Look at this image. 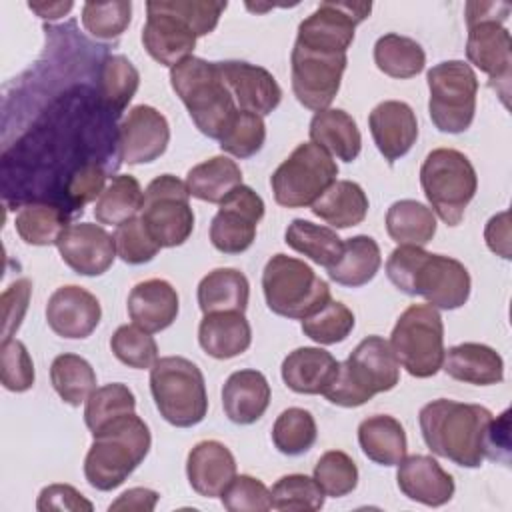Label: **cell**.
Wrapping results in <instances>:
<instances>
[{
  "label": "cell",
  "mask_w": 512,
  "mask_h": 512,
  "mask_svg": "<svg viewBox=\"0 0 512 512\" xmlns=\"http://www.w3.org/2000/svg\"><path fill=\"white\" fill-rule=\"evenodd\" d=\"M312 478L326 496L342 498L358 486V468L346 452L328 450L318 458Z\"/></svg>",
  "instance_id": "obj_49"
},
{
  "label": "cell",
  "mask_w": 512,
  "mask_h": 512,
  "mask_svg": "<svg viewBox=\"0 0 512 512\" xmlns=\"http://www.w3.org/2000/svg\"><path fill=\"white\" fill-rule=\"evenodd\" d=\"M428 114L440 132H466L474 120L478 78L464 60H444L426 72Z\"/></svg>",
  "instance_id": "obj_10"
},
{
  "label": "cell",
  "mask_w": 512,
  "mask_h": 512,
  "mask_svg": "<svg viewBox=\"0 0 512 512\" xmlns=\"http://www.w3.org/2000/svg\"><path fill=\"white\" fill-rule=\"evenodd\" d=\"M32 294V282L28 278H18L2 292V342L12 340L20 328L28 302Z\"/></svg>",
  "instance_id": "obj_55"
},
{
  "label": "cell",
  "mask_w": 512,
  "mask_h": 512,
  "mask_svg": "<svg viewBox=\"0 0 512 512\" xmlns=\"http://www.w3.org/2000/svg\"><path fill=\"white\" fill-rule=\"evenodd\" d=\"M220 498L230 512H266L272 508V492L268 486L248 474L234 476Z\"/></svg>",
  "instance_id": "obj_52"
},
{
  "label": "cell",
  "mask_w": 512,
  "mask_h": 512,
  "mask_svg": "<svg viewBox=\"0 0 512 512\" xmlns=\"http://www.w3.org/2000/svg\"><path fill=\"white\" fill-rule=\"evenodd\" d=\"M170 142V126L162 112L138 104L128 110L118 126V158L126 164L158 160Z\"/></svg>",
  "instance_id": "obj_18"
},
{
  "label": "cell",
  "mask_w": 512,
  "mask_h": 512,
  "mask_svg": "<svg viewBox=\"0 0 512 512\" xmlns=\"http://www.w3.org/2000/svg\"><path fill=\"white\" fill-rule=\"evenodd\" d=\"M114 244H116V254L126 264H132V266L150 262L160 250V244L152 238V234L148 232L140 216L130 218L120 226H116Z\"/></svg>",
  "instance_id": "obj_51"
},
{
  "label": "cell",
  "mask_w": 512,
  "mask_h": 512,
  "mask_svg": "<svg viewBox=\"0 0 512 512\" xmlns=\"http://www.w3.org/2000/svg\"><path fill=\"white\" fill-rule=\"evenodd\" d=\"M140 86V74L136 66L122 54L106 56L98 72V96L102 108L118 118Z\"/></svg>",
  "instance_id": "obj_38"
},
{
  "label": "cell",
  "mask_w": 512,
  "mask_h": 512,
  "mask_svg": "<svg viewBox=\"0 0 512 512\" xmlns=\"http://www.w3.org/2000/svg\"><path fill=\"white\" fill-rule=\"evenodd\" d=\"M400 382V364L382 336H366L350 356L338 364V372L322 392L332 404L356 408Z\"/></svg>",
  "instance_id": "obj_5"
},
{
  "label": "cell",
  "mask_w": 512,
  "mask_h": 512,
  "mask_svg": "<svg viewBox=\"0 0 512 512\" xmlns=\"http://www.w3.org/2000/svg\"><path fill=\"white\" fill-rule=\"evenodd\" d=\"M170 86L186 106L194 126L204 136L220 140L238 106L218 62L188 56L170 68Z\"/></svg>",
  "instance_id": "obj_4"
},
{
  "label": "cell",
  "mask_w": 512,
  "mask_h": 512,
  "mask_svg": "<svg viewBox=\"0 0 512 512\" xmlns=\"http://www.w3.org/2000/svg\"><path fill=\"white\" fill-rule=\"evenodd\" d=\"M420 184L432 212L448 226H458L476 194L478 176L466 154L436 148L420 166Z\"/></svg>",
  "instance_id": "obj_8"
},
{
  "label": "cell",
  "mask_w": 512,
  "mask_h": 512,
  "mask_svg": "<svg viewBox=\"0 0 512 512\" xmlns=\"http://www.w3.org/2000/svg\"><path fill=\"white\" fill-rule=\"evenodd\" d=\"M338 360L318 346L292 350L280 368L284 384L296 394H322L338 372Z\"/></svg>",
  "instance_id": "obj_28"
},
{
  "label": "cell",
  "mask_w": 512,
  "mask_h": 512,
  "mask_svg": "<svg viewBox=\"0 0 512 512\" xmlns=\"http://www.w3.org/2000/svg\"><path fill=\"white\" fill-rule=\"evenodd\" d=\"M36 508L40 512L48 510H70V512H92L94 504L86 500L74 486L70 484H50L42 488Z\"/></svg>",
  "instance_id": "obj_56"
},
{
  "label": "cell",
  "mask_w": 512,
  "mask_h": 512,
  "mask_svg": "<svg viewBox=\"0 0 512 512\" xmlns=\"http://www.w3.org/2000/svg\"><path fill=\"white\" fill-rule=\"evenodd\" d=\"M92 446L84 460L88 484L100 492H110L148 456L152 436L148 424L134 412L124 414L92 434Z\"/></svg>",
  "instance_id": "obj_3"
},
{
  "label": "cell",
  "mask_w": 512,
  "mask_h": 512,
  "mask_svg": "<svg viewBox=\"0 0 512 512\" xmlns=\"http://www.w3.org/2000/svg\"><path fill=\"white\" fill-rule=\"evenodd\" d=\"M284 242L326 270L338 262L344 250V240L336 234L334 228L320 226L304 218H294L288 224Z\"/></svg>",
  "instance_id": "obj_36"
},
{
  "label": "cell",
  "mask_w": 512,
  "mask_h": 512,
  "mask_svg": "<svg viewBox=\"0 0 512 512\" xmlns=\"http://www.w3.org/2000/svg\"><path fill=\"white\" fill-rule=\"evenodd\" d=\"M198 342L208 356L228 360L250 348L252 328L244 312L204 314L198 326Z\"/></svg>",
  "instance_id": "obj_29"
},
{
  "label": "cell",
  "mask_w": 512,
  "mask_h": 512,
  "mask_svg": "<svg viewBox=\"0 0 512 512\" xmlns=\"http://www.w3.org/2000/svg\"><path fill=\"white\" fill-rule=\"evenodd\" d=\"M270 384L258 370H236L222 388V408L230 422L248 426L264 416L270 404Z\"/></svg>",
  "instance_id": "obj_26"
},
{
  "label": "cell",
  "mask_w": 512,
  "mask_h": 512,
  "mask_svg": "<svg viewBox=\"0 0 512 512\" xmlns=\"http://www.w3.org/2000/svg\"><path fill=\"white\" fill-rule=\"evenodd\" d=\"M310 142L324 148L332 158L352 162L362 150V136L356 120L340 108H326L310 120Z\"/></svg>",
  "instance_id": "obj_30"
},
{
  "label": "cell",
  "mask_w": 512,
  "mask_h": 512,
  "mask_svg": "<svg viewBox=\"0 0 512 512\" xmlns=\"http://www.w3.org/2000/svg\"><path fill=\"white\" fill-rule=\"evenodd\" d=\"M186 476L196 494L218 498L236 476L234 454L218 440H202L188 452Z\"/></svg>",
  "instance_id": "obj_24"
},
{
  "label": "cell",
  "mask_w": 512,
  "mask_h": 512,
  "mask_svg": "<svg viewBox=\"0 0 512 512\" xmlns=\"http://www.w3.org/2000/svg\"><path fill=\"white\" fill-rule=\"evenodd\" d=\"M112 354L126 366L136 370L152 368L158 360V344L150 332L138 328L136 324L118 326L110 338Z\"/></svg>",
  "instance_id": "obj_50"
},
{
  "label": "cell",
  "mask_w": 512,
  "mask_h": 512,
  "mask_svg": "<svg viewBox=\"0 0 512 512\" xmlns=\"http://www.w3.org/2000/svg\"><path fill=\"white\" fill-rule=\"evenodd\" d=\"M140 218L160 248L184 244L194 230V212L186 182L172 174L156 176L144 190Z\"/></svg>",
  "instance_id": "obj_12"
},
{
  "label": "cell",
  "mask_w": 512,
  "mask_h": 512,
  "mask_svg": "<svg viewBox=\"0 0 512 512\" xmlns=\"http://www.w3.org/2000/svg\"><path fill=\"white\" fill-rule=\"evenodd\" d=\"M106 170L102 164H98L96 160L82 164L80 168L74 170V174L68 178L66 182V202L82 212V206L92 202L94 198L98 200V196L104 192V184H106Z\"/></svg>",
  "instance_id": "obj_54"
},
{
  "label": "cell",
  "mask_w": 512,
  "mask_h": 512,
  "mask_svg": "<svg viewBox=\"0 0 512 512\" xmlns=\"http://www.w3.org/2000/svg\"><path fill=\"white\" fill-rule=\"evenodd\" d=\"M266 306L284 318L304 320L330 300V286L304 260L274 254L262 272Z\"/></svg>",
  "instance_id": "obj_7"
},
{
  "label": "cell",
  "mask_w": 512,
  "mask_h": 512,
  "mask_svg": "<svg viewBox=\"0 0 512 512\" xmlns=\"http://www.w3.org/2000/svg\"><path fill=\"white\" fill-rule=\"evenodd\" d=\"M388 280L410 296H422L436 310H456L468 302L470 274L450 256L420 246H398L386 260Z\"/></svg>",
  "instance_id": "obj_1"
},
{
  "label": "cell",
  "mask_w": 512,
  "mask_h": 512,
  "mask_svg": "<svg viewBox=\"0 0 512 512\" xmlns=\"http://www.w3.org/2000/svg\"><path fill=\"white\" fill-rule=\"evenodd\" d=\"M158 492L150 488H130L124 494H120L108 510H138V512H150L154 510L158 502Z\"/></svg>",
  "instance_id": "obj_59"
},
{
  "label": "cell",
  "mask_w": 512,
  "mask_h": 512,
  "mask_svg": "<svg viewBox=\"0 0 512 512\" xmlns=\"http://www.w3.org/2000/svg\"><path fill=\"white\" fill-rule=\"evenodd\" d=\"M218 66L240 110L266 116L278 108L282 88L272 72L244 60H224Z\"/></svg>",
  "instance_id": "obj_21"
},
{
  "label": "cell",
  "mask_w": 512,
  "mask_h": 512,
  "mask_svg": "<svg viewBox=\"0 0 512 512\" xmlns=\"http://www.w3.org/2000/svg\"><path fill=\"white\" fill-rule=\"evenodd\" d=\"M370 134L378 152L390 164L410 152L418 138V120L414 110L400 100H384L368 116Z\"/></svg>",
  "instance_id": "obj_23"
},
{
  "label": "cell",
  "mask_w": 512,
  "mask_h": 512,
  "mask_svg": "<svg viewBox=\"0 0 512 512\" xmlns=\"http://www.w3.org/2000/svg\"><path fill=\"white\" fill-rule=\"evenodd\" d=\"M354 324L356 320L352 310L346 304L330 298L320 310L302 320V332L316 344L330 346L346 340L354 330Z\"/></svg>",
  "instance_id": "obj_45"
},
{
  "label": "cell",
  "mask_w": 512,
  "mask_h": 512,
  "mask_svg": "<svg viewBox=\"0 0 512 512\" xmlns=\"http://www.w3.org/2000/svg\"><path fill=\"white\" fill-rule=\"evenodd\" d=\"M386 232L398 246L424 248L436 234V214L418 200H398L386 212Z\"/></svg>",
  "instance_id": "obj_37"
},
{
  "label": "cell",
  "mask_w": 512,
  "mask_h": 512,
  "mask_svg": "<svg viewBox=\"0 0 512 512\" xmlns=\"http://www.w3.org/2000/svg\"><path fill=\"white\" fill-rule=\"evenodd\" d=\"M510 14L508 2H468L466 4V24L472 26L476 22H504Z\"/></svg>",
  "instance_id": "obj_60"
},
{
  "label": "cell",
  "mask_w": 512,
  "mask_h": 512,
  "mask_svg": "<svg viewBox=\"0 0 512 512\" xmlns=\"http://www.w3.org/2000/svg\"><path fill=\"white\" fill-rule=\"evenodd\" d=\"M68 222L70 214L62 206L48 202L24 204L14 218L18 236L32 246L56 244L62 232L70 226Z\"/></svg>",
  "instance_id": "obj_39"
},
{
  "label": "cell",
  "mask_w": 512,
  "mask_h": 512,
  "mask_svg": "<svg viewBox=\"0 0 512 512\" xmlns=\"http://www.w3.org/2000/svg\"><path fill=\"white\" fill-rule=\"evenodd\" d=\"M508 410H504L496 420L492 418L486 434V458L508 462L510 440H508Z\"/></svg>",
  "instance_id": "obj_58"
},
{
  "label": "cell",
  "mask_w": 512,
  "mask_h": 512,
  "mask_svg": "<svg viewBox=\"0 0 512 512\" xmlns=\"http://www.w3.org/2000/svg\"><path fill=\"white\" fill-rule=\"evenodd\" d=\"M132 18V4L126 0L116 2H84L82 26L98 40H114L124 34Z\"/></svg>",
  "instance_id": "obj_48"
},
{
  "label": "cell",
  "mask_w": 512,
  "mask_h": 512,
  "mask_svg": "<svg viewBox=\"0 0 512 512\" xmlns=\"http://www.w3.org/2000/svg\"><path fill=\"white\" fill-rule=\"evenodd\" d=\"M442 370L460 382L492 386L504 380L502 356L480 342H462L444 352Z\"/></svg>",
  "instance_id": "obj_27"
},
{
  "label": "cell",
  "mask_w": 512,
  "mask_h": 512,
  "mask_svg": "<svg viewBox=\"0 0 512 512\" xmlns=\"http://www.w3.org/2000/svg\"><path fill=\"white\" fill-rule=\"evenodd\" d=\"M370 2H320L318 8L298 24V46L346 54L354 40V30L370 16Z\"/></svg>",
  "instance_id": "obj_14"
},
{
  "label": "cell",
  "mask_w": 512,
  "mask_h": 512,
  "mask_svg": "<svg viewBox=\"0 0 512 512\" xmlns=\"http://www.w3.org/2000/svg\"><path fill=\"white\" fill-rule=\"evenodd\" d=\"M196 40L198 36L172 8L170 0L146 2L142 44L158 64L172 68L192 56Z\"/></svg>",
  "instance_id": "obj_16"
},
{
  "label": "cell",
  "mask_w": 512,
  "mask_h": 512,
  "mask_svg": "<svg viewBox=\"0 0 512 512\" xmlns=\"http://www.w3.org/2000/svg\"><path fill=\"white\" fill-rule=\"evenodd\" d=\"M346 64V54H330L294 44L290 68L296 100L308 110H326L340 90Z\"/></svg>",
  "instance_id": "obj_13"
},
{
  "label": "cell",
  "mask_w": 512,
  "mask_h": 512,
  "mask_svg": "<svg viewBox=\"0 0 512 512\" xmlns=\"http://www.w3.org/2000/svg\"><path fill=\"white\" fill-rule=\"evenodd\" d=\"M484 240L494 254L506 260L510 258V212L508 210H502L500 214L492 216L486 222Z\"/></svg>",
  "instance_id": "obj_57"
},
{
  "label": "cell",
  "mask_w": 512,
  "mask_h": 512,
  "mask_svg": "<svg viewBox=\"0 0 512 512\" xmlns=\"http://www.w3.org/2000/svg\"><path fill=\"white\" fill-rule=\"evenodd\" d=\"M184 182L190 196L202 202L220 204L236 186L242 184V172L232 158L212 156L192 166Z\"/></svg>",
  "instance_id": "obj_35"
},
{
  "label": "cell",
  "mask_w": 512,
  "mask_h": 512,
  "mask_svg": "<svg viewBox=\"0 0 512 512\" xmlns=\"http://www.w3.org/2000/svg\"><path fill=\"white\" fill-rule=\"evenodd\" d=\"M272 508L274 510H298L314 512L324 506V492L314 478L306 474H288L276 480L272 486Z\"/></svg>",
  "instance_id": "obj_47"
},
{
  "label": "cell",
  "mask_w": 512,
  "mask_h": 512,
  "mask_svg": "<svg viewBox=\"0 0 512 512\" xmlns=\"http://www.w3.org/2000/svg\"><path fill=\"white\" fill-rule=\"evenodd\" d=\"M150 392L160 416L176 428L196 426L208 412L204 374L184 356H164L154 362Z\"/></svg>",
  "instance_id": "obj_6"
},
{
  "label": "cell",
  "mask_w": 512,
  "mask_h": 512,
  "mask_svg": "<svg viewBox=\"0 0 512 512\" xmlns=\"http://www.w3.org/2000/svg\"><path fill=\"white\" fill-rule=\"evenodd\" d=\"M50 382L62 402L80 406L96 390V372L86 358L78 354H60L52 360Z\"/></svg>",
  "instance_id": "obj_42"
},
{
  "label": "cell",
  "mask_w": 512,
  "mask_h": 512,
  "mask_svg": "<svg viewBox=\"0 0 512 512\" xmlns=\"http://www.w3.org/2000/svg\"><path fill=\"white\" fill-rule=\"evenodd\" d=\"M2 386L10 392H26L34 386V362L20 340L2 342Z\"/></svg>",
  "instance_id": "obj_53"
},
{
  "label": "cell",
  "mask_w": 512,
  "mask_h": 512,
  "mask_svg": "<svg viewBox=\"0 0 512 512\" xmlns=\"http://www.w3.org/2000/svg\"><path fill=\"white\" fill-rule=\"evenodd\" d=\"M264 216V200L250 186H236L222 202L210 222V242L222 254L246 252L258 222Z\"/></svg>",
  "instance_id": "obj_15"
},
{
  "label": "cell",
  "mask_w": 512,
  "mask_h": 512,
  "mask_svg": "<svg viewBox=\"0 0 512 512\" xmlns=\"http://www.w3.org/2000/svg\"><path fill=\"white\" fill-rule=\"evenodd\" d=\"M380 264L382 254L378 242L372 236L358 234L344 242L342 256L334 266L328 268V276L340 286L360 288L376 276Z\"/></svg>",
  "instance_id": "obj_34"
},
{
  "label": "cell",
  "mask_w": 512,
  "mask_h": 512,
  "mask_svg": "<svg viewBox=\"0 0 512 512\" xmlns=\"http://www.w3.org/2000/svg\"><path fill=\"white\" fill-rule=\"evenodd\" d=\"M134 408H136V398L126 384L122 382L104 384L96 388L86 400L84 422L88 430L94 434L100 428H104L108 422L134 412Z\"/></svg>",
  "instance_id": "obj_44"
},
{
  "label": "cell",
  "mask_w": 512,
  "mask_h": 512,
  "mask_svg": "<svg viewBox=\"0 0 512 512\" xmlns=\"http://www.w3.org/2000/svg\"><path fill=\"white\" fill-rule=\"evenodd\" d=\"M310 210L332 228H350L364 222L368 214V196L360 184L352 180H336Z\"/></svg>",
  "instance_id": "obj_33"
},
{
  "label": "cell",
  "mask_w": 512,
  "mask_h": 512,
  "mask_svg": "<svg viewBox=\"0 0 512 512\" xmlns=\"http://www.w3.org/2000/svg\"><path fill=\"white\" fill-rule=\"evenodd\" d=\"M492 412L480 404L438 398L418 414L426 446L440 458L464 468H478L486 458V434Z\"/></svg>",
  "instance_id": "obj_2"
},
{
  "label": "cell",
  "mask_w": 512,
  "mask_h": 512,
  "mask_svg": "<svg viewBox=\"0 0 512 512\" xmlns=\"http://www.w3.org/2000/svg\"><path fill=\"white\" fill-rule=\"evenodd\" d=\"M248 296V278L236 268H216L198 284V306L202 314L244 312Z\"/></svg>",
  "instance_id": "obj_32"
},
{
  "label": "cell",
  "mask_w": 512,
  "mask_h": 512,
  "mask_svg": "<svg viewBox=\"0 0 512 512\" xmlns=\"http://www.w3.org/2000/svg\"><path fill=\"white\" fill-rule=\"evenodd\" d=\"M374 62L378 70L384 72L386 76L406 80V78H414L424 70L426 54L416 40L390 32L376 40Z\"/></svg>",
  "instance_id": "obj_41"
},
{
  "label": "cell",
  "mask_w": 512,
  "mask_h": 512,
  "mask_svg": "<svg viewBox=\"0 0 512 512\" xmlns=\"http://www.w3.org/2000/svg\"><path fill=\"white\" fill-rule=\"evenodd\" d=\"M358 444L368 460L380 466H396L406 456L404 426L388 414H374L360 422Z\"/></svg>",
  "instance_id": "obj_31"
},
{
  "label": "cell",
  "mask_w": 512,
  "mask_h": 512,
  "mask_svg": "<svg viewBox=\"0 0 512 512\" xmlns=\"http://www.w3.org/2000/svg\"><path fill=\"white\" fill-rule=\"evenodd\" d=\"M318 436L314 416L304 408H286L272 426V442L286 456L308 452Z\"/></svg>",
  "instance_id": "obj_43"
},
{
  "label": "cell",
  "mask_w": 512,
  "mask_h": 512,
  "mask_svg": "<svg viewBox=\"0 0 512 512\" xmlns=\"http://www.w3.org/2000/svg\"><path fill=\"white\" fill-rule=\"evenodd\" d=\"M466 56L480 72L490 78L502 102L508 106V90L512 78V40L510 32L494 20L468 26Z\"/></svg>",
  "instance_id": "obj_17"
},
{
  "label": "cell",
  "mask_w": 512,
  "mask_h": 512,
  "mask_svg": "<svg viewBox=\"0 0 512 512\" xmlns=\"http://www.w3.org/2000/svg\"><path fill=\"white\" fill-rule=\"evenodd\" d=\"M178 310V292L170 282L162 278L138 282L128 294L130 320L150 334L166 330L176 320Z\"/></svg>",
  "instance_id": "obj_25"
},
{
  "label": "cell",
  "mask_w": 512,
  "mask_h": 512,
  "mask_svg": "<svg viewBox=\"0 0 512 512\" xmlns=\"http://www.w3.org/2000/svg\"><path fill=\"white\" fill-rule=\"evenodd\" d=\"M144 190L140 182L130 174L114 176L94 206V218L98 224L120 226L122 222L136 218L142 212Z\"/></svg>",
  "instance_id": "obj_40"
},
{
  "label": "cell",
  "mask_w": 512,
  "mask_h": 512,
  "mask_svg": "<svg viewBox=\"0 0 512 512\" xmlns=\"http://www.w3.org/2000/svg\"><path fill=\"white\" fill-rule=\"evenodd\" d=\"M98 298L82 286L68 284L52 292L46 304V322L54 334L68 340L88 338L100 324Z\"/></svg>",
  "instance_id": "obj_20"
},
{
  "label": "cell",
  "mask_w": 512,
  "mask_h": 512,
  "mask_svg": "<svg viewBox=\"0 0 512 512\" xmlns=\"http://www.w3.org/2000/svg\"><path fill=\"white\" fill-rule=\"evenodd\" d=\"M390 348L398 364L414 378H430L444 360V322L430 304H412L396 320Z\"/></svg>",
  "instance_id": "obj_9"
},
{
  "label": "cell",
  "mask_w": 512,
  "mask_h": 512,
  "mask_svg": "<svg viewBox=\"0 0 512 512\" xmlns=\"http://www.w3.org/2000/svg\"><path fill=\"white\" fill-rule=\"evenodd\" d=\"M72 2H30L28 8L32 12H36L40 18H46V20H58L62 18L64 14H68L72 10Z\"/></svg>",
  "instance_id": "obj_61"
},
{
  "label": "cell",
  "mask_w": 512,
  "mask_h": 512,
  "mask_svg": "<svg viewBox=\"0 0 512 512\" xmlns=\"http://www.w3.org/2000/svg\"><path fill=\"white\" fill-rule=\"evenodd\" d=\"M396 482L400 492L424 506H444L454 496V478L432 458L424 454L404 456L398 464Z\"/></svg>",
  "instance_id": "obj_22"
},
{
  "label": "cell",
  "mask_w": 512,
  "mask_h": 512,
  "mask_svg": "<svg viewBox=\"0 0 512 512\" xmlns=\"http://www.w3.org/2000/svg\"><path fill=\"white\" fill-rule=\"evenodd\" d=\"M60 258L80 276H100L114 264L116 244L100 224H70L56 242Z\"/></svg>",
  "instance_id": "obj_19"
},
{
  "label": "cell",
  "mask_w": 512,
  "mask_h": 512,
  "mask_svg": "<svg viewBox=\"0 0 512 512\" xmlns=\"http://www.w3.org/2000/svg\"><path fill=\"white\" fill-rule=\"evenodd\" d=\"M264 140L266 124L262 116L238 108L218 142L222 152L234 158H250L262 150Z\"/></svg>",
  "instance_id": "obj_46"
},
{
  "label": "cell",
  "mask_w": 512,
  "mask_h": 512,
  "mask_svg": "<svg viewBox=\"0 0 512 512\" xmlns=\"http://www.w3.org/2000/svg\"><path fill=\"white\" fill-rule=\"evenodd\" d=\"M338 176L336 160L318 144L302 142L274 170L270 186L274 200L284 208L312 206Z\"/></svg>",
  "instance_id": "obj_11"
}]
</instances>
